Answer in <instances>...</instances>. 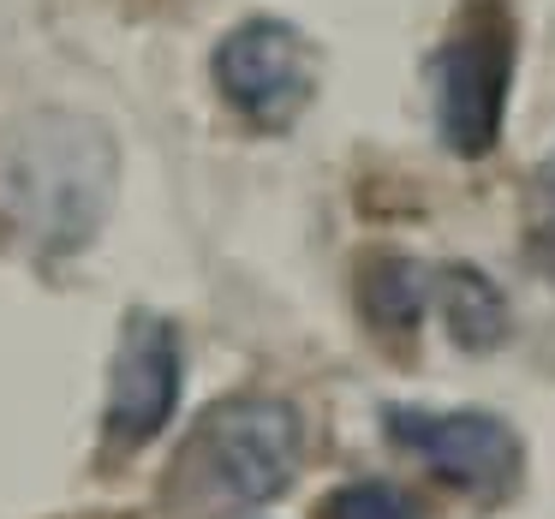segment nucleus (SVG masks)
Here are the masks:
<instances>
[{
	"label": "nucleus",
	"instance_id": "f257e3e1",
	"mask_svg": "<svg viewBox=\"0 0 555 519\" xmlns=\"http://www.w3.org/2000/svg\"><path fill=\"white\" fill-rule=\"evenodd\" d=\"M120 156L102 120L37 108L0 132V221L37 251H85L114 209Z\"/></svg>",
	"mask_w": 555,
	"mask_h": 519
},
{
	"label": "nucleus",
	"instance_id": "f03ea898",
	"mask_svg": "<svg viewBox=\"0 0 555 519\" xmlns=\"http://www.w3.org/2000/svg\"><path fill=\"white\" fill-rule=\"evenodd\" d=\"M299 454H305V424L287 400L275 394L221 400L197 418L192 442L173 459L168 502L180 507V519L269 507L299 478Z\"/></svg>",
	"mask_w": 555,
	"mask_h": 519
},
{
	"label": "nucleus",
	"instance_id": "7ed1b4c3",
	"mask_svg": "<svg viewBox=\"0 0 555 519\" xmlns=\"http://www.w3.org/2000/svg\"><path fill=\"white\" fill-rule=\"evenodd\" d=\"M436 78V132L454 156L478 161L502 138L507 85H514V25L502 7H478L430 61Z\"/></svg>",
	"mask_w": 555,
	"mask_h": 519
},
{
	"label": "nucleus",
	"instance_id": "20e7f679",
	"mask_svg": "<svg viewBox=\"0 0 555 519\" xmlns=\"http://www.w3.org/2000/svg\"><path fill=\"white\" fill-rule=\"evenodd\" d=\"M221 102L257 132H287L317 96V49L287 18H245L209 54Z\"/></svg>",
	"mask_w": 555,
	"mask_h": 519
},
{
	"label": "nucleus",
	"instance_id": "39448f33",
	"mask_svg": "<svg viewBox=\"0 0 555 519\" xmlns=\"http://www.w3.org/2000/svg\"><path fill=\"white\" fill-rule=\"evenodd\" d=\"M383 424H388V436H395L406 454H418L442 483L472 490V495H502V490H514L519 466H526L514 424L495 418V412H472V406H454V412L388 406Z\"/></svg>",
	"mask_w": 555,
	"mask_h": 519
},
{
	"label": "nucleus",
	"instance_id": "423d86ee",
	"mask_svg": "<svg viewBox=\"0 0 555 519\" xmlns=\"http://www.w3.org/2000/svg\"><path fill=\"white\" fill-rule=\"evenodd\" d=\"M180 376H185L180 328L156 311H132L108 364V406H102L108 442L138 447L150 436H162V424L180 406Z\"/></svg>",
	"mask_w": 555,
	"mask_h": 519
},
{
	"label": "nucleus",
	"instance_id": "0eeeda50",
	"mask_svg": "<svg viewBox=\"0 0 555 519\" xmlns=\"http://www.w3.org/2000/svg\"><path fill=\"white\" fill-rule=\"evenodd\" d=\"M436 311H442L448 340L466 347V352H495L507 340V328H514L507 293L495 287L483 269H472V263L436 269Z\"/></svg>",
	"mask_w": 555,
	"mask_h": 519
},
{
	"label": "nucleus",
	"instance_id": "6e6552de",
	"mask_svg": "<svg viewBox=\"0 0 555 519\" xmlns=\"http://www.w3.org/2000/svg\"><path fill=\"white\" fill-rule=\"evenodd\" d=\"M430 299H436V275L424 263H412V257H400V251L364 257L359 304H364V316H371L376 328H388V335H412V328L424 323V304Z\"/></svg>",
	"mask_w": 555,
	"mask_h": 519
},
{
	"label": "nucleus",
	"instance_id": "1a4fd4ad",
	"mask_svg": "<svg viewBox=\"0 0 555 519\" xmlns=\"http://www.w3.org/2000/svg\"><path fill=\"white\" fill-rule=\"evenodd\" d=\"M323 519H418V507H412L395 483L359 478V483H340V490L328 495Z\"/></svg>",
	"mask_w": 555,
	"mask_h": 519
},
{
	"label": "nucleus",
	"instance_id": "9d476101",
	"mask_svg": "<svg viewBox=\"0 0 555 519\" xmlns=\"http://www.w3.org/2000/svg\"><path fill=\"white\" fill-rule=\"evenodd\" d=\"M531 257H538V263L555 275V221H550V228H538V239H531Z\"/></svg>",
	"mask_w": 555,
	"mask_h": 519
},
{
	"label": "nucleus",
	"instance_id": "9b49d317",
	"mask_svg": "<svg viewBox=\"0 0 555 519\" xmlns=\"http://www.w3.org/2000/svg\"><path fill=\"white\" fill-rule=\"evenodd\" d=\"M538 185H543V192L555 197V156H550V161H543V168H538Z\"/></svg>",
	"mask_w": 555,
	"mask_h": 519
}]
</instances>
